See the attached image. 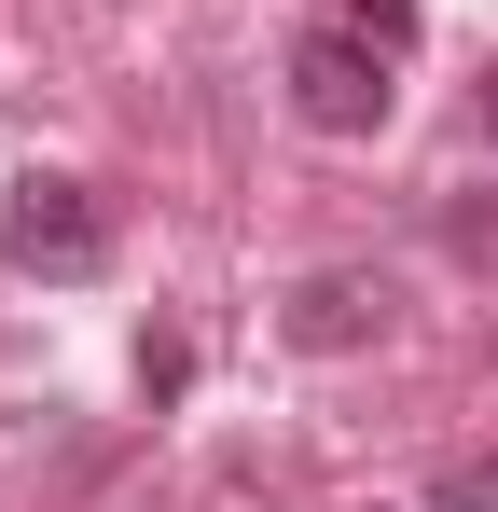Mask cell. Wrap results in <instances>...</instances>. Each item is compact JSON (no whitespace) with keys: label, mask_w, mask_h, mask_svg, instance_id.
Returning <instances> with one entry per match:
<instances>
[{"label":"cell","mask_w":498,"mask_h":512,"mask_svg":"<svg viewBox=\"0 0 498 512\" xmlns=\"http://www.w3.org/2000/svg\"><path fill=\"white\" fill-rule=\"evenodd\" d=\"M443 512H498V457H457L443 471Z\"/></svg>","instance_id":"5b68a950"},{"label":"cell","mask_w":498,"mask_h":512,"mask_svg":"<svg viewBox=\"0 0 498 512\" xmlns=\"http://www.w3.org/2000/svg\"><path fill=\"white\" fill-rule=\"evenodd\" d=\"M471 125H485V139H498V70H485V84H471Z\"/></svg>","instance_id":"8992f818"},{"label":"cell","mask_w":498,"mask_h":512,"mask_svg":"<svg viewBox=\"0 0 498 512\" xmlns=\"http://www.w3.org/2000/svg\"><path fill=\"white\" fill-rule=\"evenodd\" d=\"M332 28H360V42L402 56V42H415V0H332Z\"/></svg>","instance_id":"277c9868"},{"label":"cell","mask_w":498,"mask_h":512,"mask_svg":"<svg viewBox=\"0 0 498 512\" xmlns=\"http://www.w3.org/2000/svg\"><path fill=\"white\" fill-rule=\"evenodd\" d=\"M0 250H14V263H42V277H97V263H111V208H97L83 180H14Z\"/></svg>","instance_id":"7a4b0ae2"},{"label":"cell","mask_w":498,"mask_h":512,"mask_svg":"<svg viewBox=\"0 0 498 512\" xmlns=\"http://www.w3.org/2000/svg\"><path fill=\"white\" fill-rule=\"evenodd\" d=\"M346 512H374V499H346Z\"/></svg>","instance_id":"52a82bcc"},{"label":"cell","mask_w":498,"mask_h":512,"mask_svg":"<svg viewBox=\"0 0 498 512\" xmlns=\"http://www.w3.org/2000/svg\"><path fill=\"white\" fill-rule=\"evenodd\" d=\"M277 333L305 346V360H346V346H374V333H388V277H305Z\"/></svg>","instance_id":"3957f363"},{"label":"cell","mask_w":498,"mask_h":512,"mask_svg":"<svg viewBox=\"0 0 498 512\" xmlns=\"http://www.w3.org/2000/svg\"><path fill=\"white\" fill-rule=\"evenodd\" d=\"M291 111H305L319 139H374V125H388V42L305 28V42H291Z\"/></svg>","instance_id":"6da1fadb"}]
</instances>
